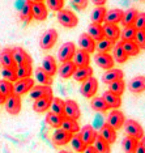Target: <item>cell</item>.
I'll use <instances>...</instances> for the list:
<instances>
[{"mask_svg":"<svg viewBox=\"0 0 145 153\" xmlns=\"http://www.w3.org/2000/svg\"><path fill=\"white\" fill-rule=\"evenodd\" d=\"M60 128H63V130H65L67 132H70V134L75 135V134H78V131H80V124H78L77 120L64 117L63 118V122H61Z\"/></svg>","mask_w":145,"mask_h":153,"instance_id":"29","label":"cell"},{"mask_svg":"<svg viewBox=\"0 0 145 153\" xmlns=\"http://www.w3.org/2000/svg\"><path fill=\"white\" fill-rule=\"evenodd\" d=\"M123 17V11L122 9H110V11L106 12L105 16V24H114V25H118V24L122 21Z\"/></svg>","mask_w":145,"mask_h":153,"instance_id":"30","label":"cell"},{"mask_svg":"<svg viewBox=\"0 0 145 153\" xmlns=\"http://www.w3.org/2000/svg\"><path fill=\"white\" fill-rule=\"evenodd\" d=\"M58 41V32L55 29L46 30L39 39V45L42 50H51Z\"/></svg>","mask_w":145,"mask_h":153,"instance_id":"5","label":"cell"},{"mask_svg":"<svg viewBox=\"0 0 145 153\" xmlns=\"http://www.w3.org/2000/svg\"><path fill=\"white\" fill-rule=\"evenodd\" d=\"M21 98L17 94H11L8 96L4 101V107L7 113H9L11 115H17L21 111Z\"/></svg>","mask_w":145,"mask_h":153,"instance_id":"6","label":"cell"},{"mask_svg":"<svg viewBox=\"0 0 145 153\" xmlns=\"http://www.w3.org/2000/svg\"><path fill=\"white\" fill-rule=\"evenodd\" d=\"M102 26H103V36H105V38L112 41V42H115V41H118L120 38V29L118 25L105 24V25H102Z\"/></svg>","mask_w":145,"mask_h":153,"instance_id":"19","label":"cell"},{"mask_svg":"<svg viewBox=\"0 0 145 153\" xmlns=\"http://www.w3.org/2000/svg\"><path fill=\"white\" fill-rule=\"evenodd\" d=\"M4 101H5V97L0 93V105H4Z\"/></svg>","mask_w":145,"mask_h":153,"instance_id":"57","label":"cell"},{"mask_svg":"<svg viewBox=\"0 0 145 153\" xmlns=\"http://www.w3.org/2000/svg\"><path fill=\"white\" fill-rule=\"evenodd\" d=\"M93 147H94L97 153H111V147L107 141H105L103 139L97 135L94 143H93Z\"/></svg>","mask_w":145,"mask_h":153,"instance_id":"35","label":"cell"},{"mask_svg":"<svg viewBox=\"0 0 145 153\" xmlns=\"http://www.w3.org/2000/svg\"><path fill=\"white\" fill-rule=\"evenodd\" d=\"M75 51H76V46L73 42H65L60 46L59 51H58V59L59 62L64 63V62H70L73 59V55H75Z\"/></svg>","mask_w":145,"mask_h":153,"instance_id":"7","label":"cell"},{"mask_svg":"<svg viewBox=\"0 0 145 153\" xmlns=\"http://www.w3.org/2000/svg\"><path fill=\"white\" fill-rule=\"evenodd\" d=\"M16 74H17V79L18 80L30 77L32 74H33L32 64H20V65H17L16 67Z\"/></svg>","mask_w":145,"mask_h":153,"instance_id":"41","label":"cell"},{"mask_svg":"<svg viewBox=\"0 0 145 153\" xmlns=\"http://www.w3.org/2000/svg\"><path fill=\"white\" fill-rule=\"evenodd\" d=\"M123 128L126 131L127 136H131V137H135L136 140L140 141V139L144 136V128L143 126L139 123L137 120L135 119H128L124 122L123 124Z\"/></svg>","mask_w":145,"mask_h":153,"instance_id":"2","label":"cell"},{"mask_svg":"<svg viewBox=\"0 0 145 153\" xmlns=\"http://www.w3.org/2000/svg\"><path fill=\"white\" fill-rule=\"evenodd\" d=\"M72 136L73 135L63 130V128H56L53 134V143L58 147H63V145H67L71 141Z\"/></svg>","mask_w":145,"mask_h":153,"instance_id":"12","label":"cell"},{"mask_svg":"<svg viewBox=\"0 0 145 153\" xmlns=\"http://www.w3.org/2000/svg\"><path fill=\"white\" fill-rule=\"evenodd\" d=\"M82 153H97V152H95V149H94V147H93V145H88V147L85 148V151L82 152Z\"/></svg>","mask_w":145,"mask_h":153,"instance_id":"54","label":"cell"},{"mask_svg":"<svg viewBox=\"0 0 145 153\" xmlns=\"http://www.w3.org/2000/svg\"><path fill=\"white\" fill-rule=\"evenodd\" d=\"M106 8L105 7H95L92 11L90 20L93 24H102L105 22V16H106Z\"/></svg>","mask_w":145,"mask_h":153,"instance_id":"37","label":"cell"},{"mask_svg":"<svg viewBox=\"0 0 145 153\" xmlns=\"http://www.w3.org/2000/svg\"><path fill=\"white\" fill-rule=\"evenodd\" d=\"M27 1H30V3H39V1H43V0H27Z\"/></svg>","mask_w":145,"mask_h":153,"instance_id":"58","label":"cell"},{"mask_svg":"<svg viewBox=\"0 0 145 153\" xmlns=\"http://www.w3.org/2000/svg\"><path fill=\"white\" fill-rule=\"evenodd\" d=\"M50 109L53 113L58 114L60 117H65L64 115V101L61 98H58V97H53V101H51Z\"/></svg>","mask_w":145,"mask_h":153,"instance_id":"40","label":"cell"},{"mask_svg":"<svg viewBox=\"0 0 145 153\" xmlns=\"http://www.w3.org/2000/svg\"><path fill=\"white\" fill-rule=\"evenodd\" d=\"M137 15H139L137 9H135V8L127 9V11L123 12V17H122V21L120 22L123 24V26H132L137 19Z\"/></svg>","mask_w":145,"mask_h":153,"instance_id":"32","label":"cell"},{"mask_svg":"<svg viewBox=\"0 0 145 153\" xmlns=\"http://www.w3.org/2000/svg\"><path fill=\"white\" fill-rule=\"evenodd\" d=\"M51 101H53V97H42V98L36 100L33 103V110L36 113H44L50 109Z\"/></svg>","mask_w":145,"mask_h":153,"instance_id":"28","label":"cell"},{"mask_svg":"<svg viewBox=\"0 0 145 153\" xmlns=\"http://www.w3.org/2000/svg\"><path fill=\"white\" fill-rule=\"evenodd\" d=\"M90 76H93V68L90 65H88V67H77L72 77H73L76 81L82 82V81H85L86 79L90 77Z\"/></svg>","mask_w":145,"mask_h":153,"instance_id":"27","label":"cell"},{"mask_svg":"<svg viewBox=\"0 0 145 153\" xmlns=\"http://www.w3.org/2000/svg\"><path fill=\"white\" fill-rule=\"evenodd\" d=\"M72 62L75 63L76 67H88L90 64V54H88L84 50H76Z\"/></svg>","mask_w":145,"mask_h":153,"instance_id":"16","label":"cell"},{"mask_svg":"<svg viewBox=\"0 0 145 153\" xmlns=\"http://www.w3.org/2000/svg\"><path fill=\"white\" fill-rule=\"evenodd\" d=\"M78 47H80V50H84L88 54H92L95 51V42L86 33H82L78 37Z\"/></svg>","mask_w":145,"mask_h":153,"instance_id":"17","label":"cell"},{"mask_svg":"<svg viewBox=\"0 0 145 153\" xmlns=\"http://www.w3.org/2000/svg\"><path fill=\"white\" fill-rule=\"evenodd\" d=\"M89 37L92 38L94 42H98V41H101L105 38L103 36V26L102 24H90V25L88 26V32H86Z\"/></svg>","mask_w":145,"mask_h":153,"instance_id":"23","label":"cell"},{"mask_svg":"<svg viewBox=\"0 0 145 153\" xmlns=\"http://www.w3.org/2000/svg\"><path fill=\"white\" fill-rule=\"evenodd\" d=\"M47 8L54 12H59L64 7V0H46Z\"/></svg>","mask_w":145,"mask_h":153,"instance_id":"49","label":"cell"},{"mask_svg":"<svg viewBox=\"0 0 145 153\" xmlns=\"http://www.w3.org/2000/svg\"><path fill=\"white\" fill-rule=\"evenodd\" d=\"M128 89L132 93H143L145 92V77L144 76H136L128 82Z\"/></svg>","mask_w":145,"mask_h":153,"instance_id":"26","label":"cell"},{"mask_svg":"<svg viewBox=\"0 0 145 153\" xmlns=\"http://www.w3.org/2000/svg\"><path fill=\"white\" fill-rule=\"evenodd\" d=\"M78 136H80V139L82 141L85 143L86 145H93V143H94L95 137H97V131L95 128L90 126V124H86V126H84L82 128H80V131H78Z\"/></svg>","mask_w":145,"mask_h":153,"instance_id":"11","label":"cell"},{"mask_svg":"<svg viewBox=\"0 0 145 153\" xmlns=\"http://www.w3.org/2000/svg\"><path fill=\"white\" fill-rule=\"evenodd\" d=\"M64 115L71 119L78 120L81 117V110L78 103L73 100H67L64 101Z\"/></svg>","mask_w":145,"mask_h":153,"instance_id":"8","label":"cell"},{"mask_svg":"<svg viewBox=\"0 0 145 153\" xmlns=\"http://www.w3.org/2000/svg\"><path fill=\"white\" fill-rule=\"evenodd\" d=\"M44 72L48 75V76H55L58 74V65H56V62H55L54 56H51V55H47V56L43 58V62H42V67Z\"/></svg>","mask_w":145,"mask_h":153,"instance_id":"20","label":"cell"},{"mask_svg":"<svg viewBox=\"0 0 145 153\" xmlns=\"http://www.w3.org/2000/svg\"><path fill=\"white\" fill-rule=\"evenodd\" d=\"M102 98L105 100V102L107 103V106L110 109H119L122 105V97L118 94H114L110 90H106L102 94Z\"/></svg>","mask_w":145,"mask_h":153,"instance_id":"24","label":"cell"},{"mask_svg":"<svg viewBox=\"0 0 145 153\" xmlns=\"http://www.w3.org/2000/svg\"><path fill=\"white\" fill-rule=\"evenodd\" d=\"M0 74L3 76V80H7L9 82H16L17 80V74H16V69L12 68H7V67H1L0 68Z\"/></svg>","mask_w":145,"mask_h":153,"instance_id":"46","label":"cell"},{"mask_svg":"<svg viewBox=\"0 0 145 153\" xmlns=\"http://www.w3.org/2000/svg\"><path fill=\"white\" fill-rule=\"evenodd\" d=\"M98 135H99V136H101L105 141H107L110 145L114 144V143L116 141V131L114 130L112 127H110L107 123H105L101 128H99Z\"/></svg>","mask_w":145,"mask_h":153,"instance_id":"18","label":"cell"},{"mask_svg":"<svg viewBox=\"0 0 145 153\" xmlns=\"http://www.w3.org/2000/svg\"><path fill=\"white\" fill-rule=\"evenodd\" d=\"M94 62L99 68L105 69V71L114 68V64H115L112 55H110L109 53H97L94 55Z\"/></svg>","mask_w":145,"mask_h":153,"instance_id":"10","label":"cell"},{"mask_svg":"<svg viewBox=\"0 0 145 153\" xmlns=\"http://www.w3.org/2000/svg\"><path fill=\"white\" fill-rule=\"evenodd\" d=\"M137 145H139V140L131 136H126L122 141V148L124 153H136Z\"/></svg>","mask_w":145,"mask_h":153,"instance_id":"34","label":"cell"},{"mask_svg":"<svg viewBox=\"0 0 145 153\" xmlns=\"http://www.w3.org/2000/svg\"><path fill=\"white\" fill-rule=\"evenodd\" d=\"M90 107L97 113H106L110 109L102 97H93L90 101Z\"/></svg>","mask_w":145,"mask_h":153,"instance_id":"36","label":"cell"},{"mask_svg":"<svg viewBox=\"0 0 145 153\" xmlns=\"http://www.w3.org/2000/svg\"><path fill=\"white\" fill-rule=\"evenodd\" d=\"M0 63H1V67L16 69L17 64H16L15 59H13L12 50H9V48H4V50L0 53Z\"/></svg>","mask_w":145,"mask_h":153,"instance_id":"21","label":"cell"},{"mask_svg":"<svg viewBox=\"0 0 145 153\" xmlns=\"http://www.w3.org/2000/svg\"><path fill=\"white\" fill-rule=\"evenodd\" d=\"M30 97L36 101L42 97H54L53 96V89L48 85H34L30 90Z\"/></svg>","mask_w":145,"mask_h":153,"instance_id":"14","label":"cell"},{"mask_svg":"<svg viewBox=\"0 0 145 153\" xmlns=\"http://www.w3.org/2000/svg\"><path fill=\"white\" fill-rule=\"evenodd\" d=\"M133 41L136 42L140 50H145V30H137Z\"/></svg>","mask_w":145,"mask_h":153,"instance_id":"50","label":"cell"},{"mask_svg":"<svg viewBox=\"0 0 145 153\" xmlns=\"http://www.w3.org/2000/svg\"><path fill=\"white\" fill-rule=\"evenodd\" d=\"M12 54H13V59H15L17 65H20V64H32V56H30L24 48L15 47L12 50Z\"/></svg>","mask_w":145,"mask_h":153,"instance_id":"15","label":"cell"},{"mask_svg":"<svg viewBox=\"0 0 145 153\" xmlns=\"http://www.w3.org/2000/svg\"><path fill=\"white\" fill-rule=\"evenodd\" d=\"M56 19H58V21H59V24L61 26L68 27V29L76 27L77 24H78L77 16H76L72 11H70V9H64V8L60 9L56 15Z\"/></svg>","mask_w":145,"mask_h":153,"instance_id":"1","label":"cell"},{"mask_svg":"<svg viewBox=\"0 0 145 153\" xmlns=\"http://www.w3.org/2000/svg\"><path fill=\"white\" fill-rule=\"evenodd\" d=\"M128 58L129 56L126 54V51L123 50V47L120 46V42L112 46V59H114V62L123 64V63H126V62L128 60Z\"/></svg>","mask_w":145,"mask_h":153,"instance_id":"31","label":"cell"},{"mask_svg":"<svg viewBox=\"0 0 145 153\" xmlns=\"http://www.w3.org/2000/svg\"><path fill=\"white\" fill-rule=\"evenodd\" d=\"M48 9L47 7L43 4V1L39 3H32V16L33 19L38 20V21H44L47 19Z\"/></svg>","mask_w":145,"mask_h":153,"instance_id":"13","label":"cell"},{"mask_svg":"<svg viewBox=\"0 0 145 153\" xmlns=\"http://www.w3.org/2000/svg\"><path fill=\"white\" fill-rule=\"evenodd\" d=\"M0 93H1L5 98L8 96L13 94V84L12 82H9V81H7V80L1 79L0 80Z\"/></svg>","mask_w":145,"mask_h":153,"instance_id":"48","label":"cell"},{"mask_svg":"<svg viewBox=\"0 0 145 153\" xmlns=\"http://www.w3.org/2000/svg\"><path fill=\"white\" fill-rule=\"evenodd\" d=\"M33 86H34V80L32 77L17 80L15 82V85H13V94L22 96L25 93H29Z\"/></svg>","mask_w":145,"mask_h":153,"instance_id":"9","label":"cell"},{"mask_svg":"<svg viewBox=\"0 0 145 153\" xmlns=\"http://www.w3.org/2000/svg\"><path fill=\"white\" fill-rule=\"evenodd\" d=\"M133 26L136 27V30H145V13H139L137 19L135 21Z\"/></svg>","mask_w":145,"mask_h":153,"instance_id":"51","label":"cell"},{"mask_svg":"<svg viewBox=\"0 0 145 153\" xmlns=\"http://www.w3.org/2000/svg\"><path fill=\"white\" fill-rule=\"evenodd\" d=\"M120 46L123 47V50L128 56H136L140 54V48L135 41H123V42L120 41Z\"/></svg>","mask_w":145,"mask_h":153,"instance_id":"33","label":"cell"},{"mask_svg":"<svg viewBox=\"0 0 145 153\" xmlns=\"http://www.w3.org/2000/svg\"><path fill=\"white\" fill-rule=\"evenodd\" d=\"M90 1L95 7H105V4H106V1H107V0H90Z\"/></svg>","mask_w":145,"mask_h":153,"instance_id":"53","label":"cell"},{"mask_svg":"<svg viewBox=\"0 0 145 153\" xmlns=\"http://www.w3.org/2000/svg\"><path fill=\"white\" fill-rule=\"evenodd\" d=\"M141 1H144V0H141Z\"/></svg>","mask_w":145,"mask_h":153,"instance_id":"60","label":"cell"},{"mask_svg":"<svg viewBox=\"0 0 145 153\" xmlns=\"http://www.w3.org/2000/svg\"><path fill=\"white\" fill-rule=\"evenodd\" d=\"M34 76H36L37 81L41 82V85H48V86H51V84H53V77H51V76H48L41 67L39 68H36V71H34Z\"/></svg>","mask_w":145,"mask_h":153,"instance_id":"38","label":"cell"},{"mask_svg":"<svg viewBox=\"0 0 145 153\" xmlns=\"http://www.w3.org/2000/svg\"><path fill=\"white\" fill-rule=\"evenodd\" d=\"M124 122H126V117H124V114L122 113V111H120L119 109H112L111 111H110L106 123H107L110 127H112L115 131H118L123 127Z\"/></svg>","mask_w":145,"mask_h":153,"instance_id":"4","label":"cell"},{"mask_svg":"<svg viewBox=\"0 0 145 153\" xmlns=\"http://www.w3.org/2000/svg\"><path fill=\"white\" fill-rule=\"evenodd\" d=\"M109 90L114 94H118V96H122L124 93V90H126V82H124V80H116V81L114 82H110L109 84Z\"/></svg>","mask_w":145,"mask_h":153,"instance_id":"42","label":"cell"},{"mask_svg":"<svg viewBox=\"0 0 145 153\" xmlns=\"http://www.w3.org/2000/svg\"><path fill=\"white\" fill-rule=\"evenodd\" d=\"M112 46H114L112 41L107 39V38H103V39L98 41L95 43V50L97 53H109V51L112 50Z\"/></svg>","mask_w":145,"mask_h":153,"instance_id":"45","label":"cell"},{"mask_svg":"<svg viewBox=\"0 0 145 153\" xmlns=\"http://www.w3.org/2000/svg\"><path fill=\"white\" fill-rule=\"evenodd\" d=\"M63 118L64 117H60V115H58V114L53 113V111H50V113H47V115H46V123L50 127H53L56 130V128H60Z\"/></svg>","mask_w":145,"mask_h":153,"instance_id":"39","label":"cell"},{"mask_svg":"<svg viewBox=\"0 0 145 153\" xmlns=\"http://www.w3.org/2000/svg\"><path fill=\"white\" fill-rule=\"evenodd\" d=\"M136 27L133 25L132 26H124L123 30H120V38H122V42L123 41H133L135 36H136Z\"/></svg>","mask_w":145,"mask_h":153,"instance_id":"47","label":"cell"},{"mask_svg":"<svg viewBox=\"0 0 145 153\" xmlns=\"http://www.w3.org/2000/svg\"><path fill=\"white\" fill-rule=\"evenodd\" d=\"M136 153H145V149L139 144L137 145V148H136Z\"/></svg>","mask_w":145,"mask_h":153,"instance_id":"55","label":"cell"},{"mask_svg":"<svg viewBox=\"0 0 145 153\" xmlns=\"http://www.w3.org/2000/svg\"><path fill=\"white\" fill-rule=\"evenodd\" d=\"M97 90H98V81H97L95 77L90 76V77L86 79L85 81H82L80 93L85 98H93V97L95 96Z\"/></svg>","mask_w":145,"mask_h":153,"instance_id":"3","label":"cell"},{"mask_svg":"<svg viewBox=\"0 0 145 153\" xmlns=\"http://www.w3.org/2000/svg\"><path fill=\"white\" fill-rule=\"evenodd\" d=\"M59 153H70V152H67V151H60Z\"/></svg>","mask_w":145,"mask_h":153,"instance_id":"59","label":"cell"},{"mask_svg":"<svg viewBox=\"0 0 145 153\" xmlns=\"http://www.w3.org/2000/svg\"><path fill=\"white\" fill-rule=\"evenodd\" d=\"M71 3H72V5H73L76 9L82 11V9H85L86 7H88L89 0H71Z\"/></svg>","mask_w":145,"mask_h":153,"instance_id":"52","label":"cell"},{"mask_svg":"<svg viewBox=\"0 0 145 153\" xmlns=\"http://www.w3.org/2000/svg\"><path fill=\"white\" fill-rule=\"evenodd\" d=\"M20 16H21V20L25 22H30V20L33 19L32 16V3L30 1H24V4L21 7V11H20Z\"/></svg>","mask_w":145,"mask_h":153,"instance_id":"43","label":"cell"},{"mask_svg":"<svg viewBox=\"0 0 145 153\" xmlns=\"http://www.w3.org/2000/svg\"><path fill=\"white\" fill-rule=\"evenodd\" d=\"M76 65L72 60L70 62H64V63L60 64V67L58 68V74H59V76L61 79H70L73 76L75 71H76Z\"/></svg>","mask_w":145,"mask_h":153,"instance_id":"25","label":"cell"},{"mask_svg":"<svg viewBox=\"0 0 145 153\" xmlns=\"http://www.w3.org/2000/svg\"><path fill=\"white\" fill-rule=\"evenodd\" d=\"M123 77H124V74L122 69L111 68V69H107V71L102 75V81L109 85L110 82H114V81H116V80H122Z\"/></svg>","mask_w":145,"mask_h":153,"instance_id":"22","label":"cell"},{"mask_svg":"<svg viewBox=\"0 0 145 153\" xmlns=\"http://www.w3.org/2000/svg\"><path fill=\"white\" fill-rule=\"evenodd\" d=\"M139 144H140V145H141V147H143V148L145 149V135H144V136H143V137H141V139H140Z\"/></svg>","mask_w":145,"mask_h":153,"instance_id":"56","label":"cell"},{"mask_svg":"<svg viewBox=\"0 0 145 153\" xmlns=\"http://www.w3.org/2000/svg\"><path fill=\"white\" fill-rule=\"evenodd\" d=\"M71 147H72V149H73L75 152H77V153H82L85 151V148L88 147V145L85 144L84 141L80 139V136H78L77 134H75L73 136H72V139H71Z\"/></svg>","mask_w":145,"mask_h":153,"instance_id":"44","label":"cell"}]
</instances>
